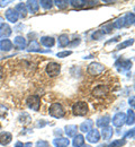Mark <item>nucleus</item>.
<instances>
[{"instance_id": "0eeeda50", "label": "nucleus", "mask_w": 135, "mask_h": 147, "mask_svg": "<svg viewBox=\"0 0 135 147\" xmlns=\"http://www.w3.org/2000/svg\"><path fill=\"white\" fill-rule=\"evenodd\" d=\"M86 140L89 142L90 144H97V143H99V140H100V132H99V130L98 129H91L87 134Z\"/></svg>"}, {"instance_id": "b1692460", "label": "nucleus", "mask_w": 135, "mask_h": 147, "mask_svg": "<svg viewBox=\"0 0 135 147\" xmlns=\"http://www.w3.org/2000/svg\"><path fill=\"white\" fill-rule=\"evenodd\" d=\"M70 43V40H69V36L67 34H61L58 38V44L60 48H65L68 47Z\"/></svg>"}, {"instance_id": "09e8293b", "label": "nucleus", "mask_w": 135, "mask_h": 147, "mask_svg": "<svg viewBox=\"0 0 135 147\" xmlns=\"http://www.w3.org/2000/svg\"><path fill=\"white\" fill-rule=\"evenodd\" d=\"M0 129H1V126H0Z\"/></svg>"}, {"instance_id": "49530a36", "label": "nucleus", "mask_w": 135, "mask_h": 147, "mask_svg": "<svg viewBox=\"0 0 135 147\" xmlns=\"http://www.w3.org/2000/svg\"><path fill=\"white\" fill-rule=\"evenodd\" d=\"M23 147H32V143H29V142H28V143L24 144V145H23Z\"/></svg>"}, {"instance_id": "bb28decb", "label": "nucleus", "mask_w": 135, "mask_h": 147, "mask_svg": "<svg viewBox=\"0 0 135 147\" xmlns=\"http://www.w3.org/2000/svg\"><path fill=\"white\" fill-rule=\"evenodd\" d=\"M73 147H82L84 145V137L82 135H76L73 137Z\"/></svg>"}, {"instance_id": "f257e3e1", "label": "nucleus", "mask_w": 135, "mask_h": 147, "mask_svg": "<svg viewBox=\"0 0 135 147\" xmlns=\"http://www.w3.org/2000/svg\"><path fill=\"white\" fill-rule=\"evenodd\" d=\"M88 111H89L88 103L84 102V101H78V102H76L72 105V112L77 117H83V115H86L88 113Z\"/></svg>"}, {"instance_id": "39448f33", "label": "nucleus", "mask_w": 135, "mask_h": 147, "mask_svg": "<svg viewBox=\"0 0 135 147\" xmlns=\"http://www.w3.org/2000/svg\"><path fill=\"white\" fill-rule=\"evenodd\" d=\"M104 70H105V66L101 65L100 62H91L88 66V69H87V71L90 74L91 76L100 75L101 73H104Z\"/></svg>"}, {"instance_id": "c85d7f7f", "label": "nucleus", "mask_w": 135, "mask_h": 147, "mask_svg": "<svg viewBox=\"0 0 135 147\" xmlns=\"http://www.w3.org/2000/svg\"><path fill=\"white\" fill-rule=\"evenodd\" d=\"M69 5H71L73 8H86V0H70Z\"/></svg>"}, {"instance_id": "9d476101", "label": "nucleus", "mask_w": 135, "mask_h": 147, "mask_svg": "<svg viewBox=\"0 0 135 147\" xmlns=\"http://www.w3.org/2000/svg\"><path fill=\"white\" fill-rule=\"evenodd\" d=\"M5 17H6V19H7L8 22H10V23H13V24L17 23V20L19 18L18 14L16 13V10H15L14 8H8V9L6 10V13H5Z\"/></svg>"}, {"instance_id": "a18cd8bd", "label": "nucleus", "mask_w": 135, "mask_h": 147, "mask_svg": "<svg viewBox=\"0 0 135 147\" xmlns=\"http://www.w3.org/2000/svg\"><path fill=\"white\" fill-rule=\"evenodd\" d=\"M23 145H24L23 143H20V142H17V143H16V145H15V147H23Z\"/></svg>"}, {"instance_id": "20e7f679", "label": "nucleus", "mask_w": 135, "mask_h": 147, "mask_svg": "<svg viewBox=\"0 0 135 147\" xmlns=\"http://www.w3.org/2000/svg\"><path fill=\"white\" fill-rule=\"evenodd\" d=\"M45 71L47 74V76H50V77H57V76H59V74L61 73V66L58 62L52 61V62L47 63Z\"/></svg>"}, {"instance_id": "4c0bfd02", "label": "nucleus", "mask_w": 135, "mask_h": 147, "mask_svg": "<svg viewBox=\"0 0 135 147\" xmlns=\"http://www.w3.org/2000/svg\"><path fill=\"white\" fill-rule=\"evenodd\" d=\"M36 147H50V144H49V142L41 139L36 143Z\"/></svg>"}, {"instance_id": "6e6552de", "label": "nucleus", "mask_w": 135, "mask_h": 147, "mask_svg": "<svg viewBox=\"0 0 135 147\" xmlns=\"http://www.w3.org/2000/svg\"><path fill=\"white\" fill-rule=\"evenodd\" d=\"M92 96H95V97H105L107 94H108V86L107 85H104V84H101V85H98L96 86L94 90H92Z\"/></svg>"}, {"instance_id": "c03bdc74", "label": "nucleus", "mask_w": 135, "mask_h": 147, "mask_svg": "<svg viewBox=\"0 0 135 147\" xmlns=\"http://www.w3.org/2000/svg\"><path fill=\"white\" fill-rule=\"evenodd\" d=\"M3 76H5V73H3V68L0 66V80L3 78Z\"/></svg>"}, {"instance_id": "a211bd4d", "label": "nucleus", "mask_w": 135, "mask_h": 147, "mask_svg": "<svg viewBox=\"0 0 135 147\" xmlns=\"http://www.w3.org/2000/svg\"><path fill=\"white\" fill-rule=\"evenodd\" d=\"M14 9L16 10V13L18 14V16H19L20 18H25V17L27 16V8H26V6H25L24 2L17 3Z\"/></svg>"}, {"instance_id": "ea45409f", "label": "nucleus", "mask_w": 135, "mask_h": 147, "mask_svg": "<svg viewBox=\"0 0 135 147\" xmlns=\"http://www.w3.org/2000/svg\"><path fill=\"white\" fill-rule=\"evenodd\" d=\"M101 37H102V34L100 33V31H97L95 33H92V35H91L92 40H100Z\"/></svg>"}, {"instance_id": "f3484780", "label": "nucleus", "mask_w": 135, "mask_h": 147, "mask_svg": "<svg viewBox=\"0 0 135 147\" xmlns=\"http://www.w3.org/2000/svg\"><path fill=\"white\" fill-rule=\"evenodd\" d=\"M13 33L11 27L8 24H2V26L0 27V37L1 38H8V36H10Z\"/></svg>"}, {"instance_id": "a878e982", "label": "nucleus", "mask_w": 135, "mask_h": 147, "mask_svg": "<svg viewBox=\"0 0 135 147\" xmlns=\"http://www.w3.org/2000/svg\"><path fill=\"white\" fill-rule=\"evenodd\" d=\"M135 22V16L133 13H127L125 16H124V24H125V27H128L131 25H133Z\"/></svg>"}, {"instance_id": "7c9ffc66", "label": "nucleus", "mask_w": 135, "mask_h": 147, "mask_svg": "<svg viewBox=\"0 0 135 147\" xmlns=\"http://www.w3.org/2000/svg\"><path fill=\"white\" fill-rule=\"evenodd\" d=\"M39 6H41L42 8H44L45 10H50V9H52V7L54 6L52 0H41V1H39Z\"/></svg>"}, {"instance_id": "58836bf2", "label": "nucleus", "mask_w": 135, "mask_h": 147, "mask_svg": "<svg viewBox=\"0 0 135 147\" xmlns=\"http://www.w3.org/2000/svg\"><path fill=\"white\" fill-rule=\"evenodd\" d=\"M134 132H135L134 129H131V130H130V131L124 136V139H130V138H131V139H133V138H134Z\"/></svg>"}, {"instance_id": "393cba45", "label": "nucleus", "mask_w": 135, "mask_h": 147, "mask_svg": "<svg viewBox=\"0 0 135 147\" xmlns=\"http://www.w3.org/2000/svg\"><path fill=\"white\" fill-rule=\"evenodd\" d=\"M27 51H28V52H42L39 43L37 41H35V40L32 41V42L29 43V45L27 47Z\"/></svg>"}, {"instance_id": "7ed1b4c3", "label": "nucleus", "mask_w": 135, "mask_h": 147, "mask_svg": "<svg viewBox=\"0 0 135 147\" xmlns=\"http://www.w3.org/2000/svg\"><path fill=\"white\" fill-rule=\"evenodd\" d=\"M26 103H27V107L29 109L37 112L39 110V108H41V97L39 95H31V96L27 97Z\"/></svg>"}, {"instance_id": "37998d69", "label": "nucleus", "mask_w": 135, "mask_h": 147, "mask_svg": "<svg viewBox=\"0 0 135 147\" xmlns=\"http://www.w3.org/2000/svg\"><path fill=\"white\" fill-rule=\"evenodd\" d=\"M134 101H135V97H134V96H132V97H131V98L128 100V104H130V105H131L132 108H134V104H135Z\"/></svg>"}, {"instance_id": "9b49d317", "label": "nucleus", "mask_w": 135, "mask_h": 147, "mask_svg": "<svg viewBox=\"0 0 135 147\" xmlns=\"http://www.w3.org/2000/svg\"><path fill=\"white\" fill-rule=\"evenodd\" d=\"M13 45H14L17 50H24V49H26V45H27L26 38L23 36V35H17V36L14 38Z\"/></svg>"}, {"instance_id": "4468645a", "label": "nucleus", "mask_w": 135, "mask_h": 147, "mask_svg": "<svg viewBox=\"0 0 135 147\" xmlns=\"http://www.w3.org/2000/svg\"><path fill=\"white\" fill-rule=\"evenodd\" d=\"M41 44L44 45L45 48H52L55 44V38L50 35H45V36L41 37Z\"/></svg>"}, {"instance_id": "f03ea898", "label": "nucleus", "mask_w": 135, "mask_h": 147, "mask_svg": "<svg viewBox=\"0 0 135 147\" xmlns=\"http://www.w3.org/2000/svg\"><path fill=\"white\" fill-rule=\"evenodd\" d=\"M49 113H50L51 117H53V118H55V119H61V118H63L64 114H65L64 108L62 107L61 103H58V102L51 104V107H50V109H49Z\"/></svg>"}, {"instance_id": "2eb2a0df", "label": "nucleus", "mask_w": 135, "mask_h": 147, "mask_svg": "<svg viewBox=\"0 0 135 147\" xmlns=\"http://www.w3.org/2000/svg\"><path fill=\"white\" fill-rule=\"evenodd\" d=\"M13 48H14L13 42H11L9 38H2V40L0 41V49H1L2 51L9 52V51L13 50Z\"/></svg>"}, {"instance_id": "79ce46f5", "label": "nucleus", "mask_w": 135, "mask_h": 147, "mask_svg": "<svg viewBox=\"0 0 135 147\" xmlns=\"http://www.w3.org/2000/svg\"><path fill=\"white\" fill-rule=\"evenodd\" d=\"M79 44H80V38H79V37H78L76 41H73L72 43H69L70 47H76V45H79Z\"/></svg>"}, {"instance_id": "ddd939ff", "label": "nucleus", "mask_w": 135, "mask_h": 147, "mask_svg": "<svg viewBox=\"0 0 135 147\" xmlns=\"http://www.w3.org/2000/svg\"><path fill=\"white\" fill-rule=\"evenodd\" d=\"M25 6H26L27 10L31 11L32 14H36L39 10V1H36V0H28L25 3Z\"/></svg>"}, {"instance_id": "5701e85b", "label": "nucleus", "mask_w": 135, "mask_h": 147, "mask_svg": "<svg viewBox=\"0 0 135 147\" xmlns=\"http://www.w3.org/2000/svg\"><path fill=\"white\" fill-rule=\"evenodd\" d=\"M18 121H19L23 126H27V125H29L32 122V118H31V115L28 113L23 112L19 115V118H18Z\"/></svg>"}, {"instance_id": "423d86ee", "label": "nucleus", "mask_w": 135, "mask_h": 147, "mask_svg": "<svg viewBox=\"0 0 135 147\" xmlns=\"http://www.w3.org/2000/svg\"><path fill=\"white\" fill-rule=\"evenodd\" d=\"M126 121V114L124 112H118L113 117V120L110 122H113V126L116 128H120L125 125Z\"/></svg>"}, {"instance_id": "6ab92c4d", "label": "nucleus", "mask_w": 135, "mask_h": 147, "mask_svg": "<svg viewBox=\"0 0 135 147\" xmlns=\"http://www.w3.org/2000/svg\"><path fill=\"white\" fill-rule=\"evenodd\" d=\"M69 144H70V140L68 138H64V137L53 139V145L55 147H68Z\"/></svg>"}, {"instance_id": "a19ab883", "label": "nucleus", "mask_w": 135, "mask_h": 147, "mask_svg": "<svg viewBox=\"0 0 135 147\" xmlns=\"http://www.w3.org/2000/svg\"><path fill=\"white\" fill-rule=\"evenodd\" d=\"M9 3H11L10 0H0V8H5V7H7Z\"/></svg>"}, {"instance_id": "c756f323", "label": "nucleus", "mask_w": 135, "mask_h": 147, "mask_svg": "<svg viewBox=\"0 0 135 147\" xmlns=\"http://www.w3.org/2000/svg\"><path fill=\"white\" fill-rule=\"evenodd\" d=\"M133 43H134V38H130V40H126V41H124V42H122V43H119L117 47H116V50H123V49H126V48H128V47H131V45H133Z\"/></svg>"}, {"instance_id": "1a4fd4ad", "label": "nucleus", "mask_w": 135, "mask_h": 147, "mask_svg": "<svg viewBox=\"0 0 135 147\" xmlns=\"http://www.w3.org/2000/svg\"><path fill=\"white\" fill-rule=\"evenodd\" d=\"M132 65H133V63H132L131 60H122V59L117 60L115 63V66L117 67L118 71H126V70H130L131 67H132Z\"/></svg>"}, {"instance_id": "f8f14e48", "label": "nucleus", "mask_w": 135, "mask_h": 147, "mask_svg": "<svg viewBox=\"0 0 135 147\" xmlns=\"http://www.w3.org/2000/svg\"><path fill=\"white\" fill-rule=\"evenodd\" d=\"M13 140V135L8 131H2L0 132V145L2 146H7L11 143Z\"/></svg>"}, {"instance_id": "473e14b6", "label": "nucleus", "mask_w": 135, "mask_h": 147, "mask_svg": "<svg viewBox=\"0 0 135 147\" xmlns=\"http://www.w3.org/2000/svg\"><path fill=\"white\" fill-rule=\"evenodd\" d=\"M112 26H113V28H117V30H120V28L125 27V24H124V16L116 19L115 22L112 24Z\"/></svg>"}, {"instance_id": "4be33fe9", "label": "nucleus", "mask_w": 135, "mask_h": 147, "mask_svg": "<svg viewBox=\"0 0 135 147\" xmlns=\"http://www.w3.org/2000/svg\"><path fill=\"white\" fill-rule=\"evenodd\" d=\"M64 131L68 137H74L76 135H78V127L76 125H68V126H65Z\"/></svg>"}, {"instance_id": "dca6fc26", "label": "nucleus", "mask_w": 135, "mask_h": 147, "mask_svg": "<svg viewBox=\"0 0 135 147\" xmlns=\"http://www.w3.org/2000/svg\"><path fill=\"white\" fill-rule=\"evenodd\" d=\"M113 134H114V130L112 127L107 126V127H104L101 128V132H100V137H102L104 140H109L112 137H113Z\"/></svg>"}, {"instance_id": "412c9836", "label": "nucleus", "mask_w": 135, "mask_h": 147, "mask_svg": "<svg viewBox=\"0 0 135 147\" xmlns=\"http://www.w3.org/2000/svg\"><path fill=\"white\" fill-rule=\"evenodd\" d=\"M94 127V122H92V120H86V121H83L81 125H80V131H82V132H86V134H88L91 129Z\"/></svg>"}, {"instance_id": "2f4dec72", "label": "nucleus", "mask_w": 135, "mask_h": 147, "mask_svg": "<svg viewBox=\"0 0 135 147\" xmlns=\"http://www.w3.org/2000/svg\"><path fill=\"white\" fill-rule=\"evenodd\" d=\"M126 144V139L122 138V139H116L113 143H110L109 145H106V146H100V147H122Z\"/></svg>"}, {"instance_id": "72a5a7b5", "label": "nucleus", "mask_w": 135, "mask_h": 147, "mask_svg": "<svg viewBox=\"0 0 135 147\" xmlns=\"http://www.w3.org/2000/svg\"><path fill=\"white\" fill-rule=\"evenodd\" d=\"M53 5H55L59 9H65L69 6V1H67V0H55V1H53Z\"/></svg>"}, {"instance_id": "cd10ccee", "label": "nucleus", "mask_w": 135, "mask_h": 147, "mask_svg": "<svg viewBox=\"0 0 135 147\" xmlns=\"http://www.w3.org/2000/svg\"><path fill=\"white\" fill-rule=\"evenodd\" d=\"M134 120H135L134 110L133 109H130V110L127 111V114H126V121H125V123L128 125V126H132V125H134Z\"/></svg>"}, {"instance_id": "de8ad7c7", "label": "nucleus", "mask_w": 135, "mask_h": 147, "mask_svg": "<svg viewBox=\"0 0 135 147\" xmlns=\"http://www.w3.org/2000/svg\"><path fill=\"white\" fill-rule=\"evenodd\" d=\"M2 24H3V18H2L1 16H0V27L2 26Z\"/></svg>"}, {"instance_id": "c9c22d12", "label": "nucleus", "mask_w": 135, "mask_h": 147, "mask_svg": "<svg viewBox=\"0 0 135 147\" xmlns=\"http://www.w3.org/2000/svg\"><path fill=\"white\" fill-rule=\"evenodd\" d=\"M112 30H113V26H112V24L110 25H105L104 27H102V30L100 31V33L104 35V34H108V33H110L112 32Z\"/></svg>"}, {"instance_id": "f704fd0d", "label": "nucleus", "mask_w": 135, "mask_h": 147, "mask_svg": "<svg viewBox=\"0 0 135 147\" xmlns=\"http://www.w3.org/2000/svg\"><path fill=\"white\" fill-rule=\"evenodd\" d=\"M7 112H8V108L6 105H3V104L0 103V119L1 118H5L7 115Z\"/></svg>"}, {"instance_id": "aec40b11", "label": "nucleus", "mask_w": 135, "mask_h": 147, "mask_svg": "<svg viewBox=\"0 0 135 147\" xmlns=\"http://www.w3.org/2000/svg\"><path fill=\"white\" fill-rule=\"evenodd\" d=\"M112 119L109 115H104V117H100L98 120H97L96 125L100 128H104V127H107L109 123H110Z\"/></svg>"}, {"instance_id": "e433bc0d", "label": "nucleus", "mask_w": 135, "mask_h": 147, "mask_svg": "<svg viewBox=\"0 0 135 147\" xmlns=\"http://www.w3.org/2000/svg\"><path fill=\"white\" fill-rule=\"evenodd\" d=\"M72 55V51H61L57 53L58 58H65V57H69V55Z\"/></svg>"}]
</instances>
